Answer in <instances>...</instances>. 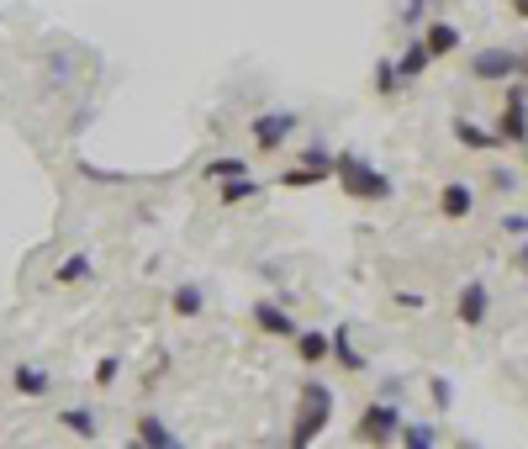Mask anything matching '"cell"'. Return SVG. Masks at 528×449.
<instances>
[{
    "label": "cell",
    "mask_w": 528,
    "mask_h": 449,
    "mask_svg": "<svg viewBox=\"0 0 528 449\" xmlns=\"http://www.w3.org/2000/svg\"><path fill=\"white\" fill-rule=\"evenodd\" d=\"M402 90V74H396V59H381L375 64V96H396Z\"/></svg>",
    "instance_id": "cb8c5ba5"
},
{
    "label": "cell",
    "mask_w": 528,
    "mask_h": 449,
    "mask_svg": "<svg viewBox=\"0 0 528 449\" xmlns=\"http://www.w3.org/2000/svg\"><path fill=\"white\" fill-rule=\"evenodd\" d=\"M518 270H528V233H523V249H518Z\"/></svg>",
    "instance_id": "4dcf8cb0"
},
{
    "label": "cell",
    "mask_w": 528,
    "mask_h": 449,
    "mask_svg": "<svg viewBox=\"0 0 528 449\" xmlns=\"http://www.w3.org/2000/svg\"><path fill=\"white\" fill-rule=\"evenodd\" d=\"M175 312H180V317H201V312H206V291H201V286H180V291H175Z\"/></svg>",
    "instance_id": "603a6c76"
},
{
    "label": "cell",
    "mask_w": 528,
    "mask_h": 449,
    "mask_svg": "<svg viewBox=\"0 0 528 449\" xmlns=\"http://www.w3.org/2000/svg\"><path fill=\"white\" fill-rule=\"evenodd\" d=\"M439 212H444L449 222H465L470 212H476V191H470V185H460V180H449L444 191H439Z\"/></svg>",
    "instance_id": "30bf717a"
},
{
    "label": "cell",
    "mask_w": 528,
    "mask_h": 449,
    "mask_svg": "<svg viewBox=\"0 0 528 449\" xmlns=\"http://www.w3.org/2000/svg\"><path fill=\"white\" fill-rule=\"evenodd\" d=\"M254 323H259V333H270V339H296V317L275 302H254Z\"/></svg>",
    "instance_id": "9c48e42d"
},
{
    "label": "cell",
    "mask_w": 528,
    "mask_h": 449,
    "mask_svg": "<svg viewBox=\"0 0 528 449\" xmlns=\"http://www.w3.org/2000/svg\"><path fill=\"white\" fill-rule=\"evenodd\" d=\"M11 391H16V397H48L53 376H48L43 365H16V370H11Z\"/></svg>",
    "instance_id": "8fae6325"
},
{
    "label": "cell",
    "mask_w": 528,
    "mask_h": 449,
    "mask_svg": "<svg viewBox=\"0 0 528 449\" xmlns=\"http://www.w3.org/2000/svg\"><path fill=\"white\" fill-rule=\"evenodd\" d=\"M59 423L69 428L74 439H85V444H96V439H101V428H96V413H90V407H64V413H59Z\"/></svg>",
    "instance_id": "9a60e30c"
},
{
    "label": "cell",
    "mask_w": 528,
    "mask_h": 449,
    "mask_svg": "<svg viewBox=\"0 0 528 449\" xmlns=\"http://www.w3.org/2000/svg\"><path fill=\"white\" fill-rule=\"evenodd\" d=\"M497 133H502V143H528V85L507 80V101H502Z\"/></svg>",
    "instance_id": "277c9868"
},
{
    "label": "cell",
    "mask_w": 528,
    "mask_h": 449,
    "mask_svg": "<svg viewBox=\"0 0 528 449\" xmlns=\"http://www.w3.org/2000/svg\"><path fill=\"white\" fill-rule=\"evenodd\" d=\"M96 275V265H90V254H69L59 270H53V280H59V286H80V280H90Z\"/></svg>",
    "instance_id": "e0dca14e"
},
{
    "label": "cell",
    "mask_w": 528,
    "mask_h": 449,
    "mask_svg": "<svg viewBox=\"0 0 528 449\" xmlns=\"http://www.w3.org/2000/svg\"><path fill=\"white\" fill-rule=\"evenodd\" d=\"M428 391H433V402H439L444 413H449V407H455V386H449L444 376H433V386H428Z\"/></svg>",
    "instance_id": "484cf974"
},
{
    "label": "cell",
    "mask_w": 528,
    "mask_h": 449,
    "mask_svg": "<svg viewBox=\"0 0 528 449\" xmlns=\"http://www.w3.org/2000/svg\"><path fill=\"white\" fill-rule=\"evenodd\" d=\"M333 180L344 185L354 201H391V175H381L360 154H333Z\"/></svg>",
    "instance_id": "6da1fadb"
},
{
    "label": "cell",
    "mask_w": 528,
    "mask_h": 449,
    "mask_svg": "<svg viewBox=\"0 0 528 449\" xmlns=\"http://www.w3.org/2000/svg\"><path fill=\"white\" fill-rule=\"evenodd\" d=\"M523 148H528V143H523Z\"/></svg>",
    "instance_id": "d6a6232c"
},
{
    "label": "cell",
    "mask_w": 528,
    "mask_h": 449,
    "mask_svg": "<svg viewBox=\"0 0 528 449\" xmlns=\"http://www.w3.org/2000/svg\"><path fill=\"white\" fill-rule=\"evenodd\" d=\"M328 418H333V391H328L323 381H307V386H301V418H296V428H291V444L307 449L312 439H323Z\"/></svg>",
    "instance_id": "7a4b0ae2"
},
{
    "label": "cell",
    "mask_w": 528,
    "mask_h": 449,
    "mask_svg": "<svg viewBox=\"0 0 528 449\" xmlns=\"http://www.w3.org/2000/svg\"><path fill=\"white\" fill-rule=\"evenodd\" d=\"M391 302H396V307H407V312H423V307H428V296H423V291H396Z\"/></svg>",
    "instance_id": "4316f807"
},
{
    "label": "cell",
    "mask_w": 528,
    "mask_h": 449,
    "mask_svg": "<svg viewBox=\"0 0 528 449\" xmlns=\"http://www.w3.org/2000/svg\"><path fill=\"white\" fill-rule=\"evenodd\" d=\"M254 143L264 148V154H275V148H286L291 133H296V111H259V117L249 122Z\"/></svg>",
    "instance_id": "5b68a950"
},
{
    "label": "cell",
    "mask_w": 528,
    "mask_h": 449,
    "mask_svg": "<svg viewBox=\"0 0 528 449\" xmlns=\"http://www.w3.org/2000/svg\"><path fill=\"white\" fill-rule=\"evenodd\" d=\"M217 185H222V201H228V207H243V201L259 196V180H249V175H233V180H217Z\"/></svg>",
    "instance_id": "ffe728a7"
},
{
    "label": "cell",
    "mask_w": 528,
    "mask_h": 449,
    "mask_svg": "<svg viewBox=\"0 0 528 449\" xmlns=\"http://www.w3.org/2000/svg\"><path fill=\"white\" fill-rule=\"evenodd\" d=\"M296 354H301L307 365H323V360H328V333H317V328L301 333V328H296Z\"/></svg>",
    "instance_id": "ac0fdd59"
},
{
    "label": "cell",
    "mask_w": 528,
    "mask_h": 449,
    "mask_svg": "<svg viewBox=\"0 0 528 449\" xmlns=\"http://www.w3.org/2000/svg\"><path fill=\"white\" fill-rule=\"evenodd\" d=\"M396 428H402V407H396V397H375L360 423H354V444H391Z\"/></svg>",
    "instance_id": "3957f363"
},
{
    "label": "cell",
    "mask_w": 528,
    "mask_h": 449,
    "mask_svg": "<svg viewBox=\"0 0 528 449\" xmlns=\"http://www.w3.org/2000/svg\"><path fill=\"white\" fill-rule=\"evenodd\" d=\"M502 228H507V233H528V217L513 212V217H502Z\"/></svg>",
    "instance_id": "f1b7e54d"
},
{
    "label": "cell",
    "mask_w": 528,
    "mask_h": 449,
    "mask_svg": "<svg viewBox=\"0 0 528 449\" xmlns=\"http://www.w3.org/2000/svg\"><path fill=\"white\" fill-rule=\"evenodd\" d=\"M138 444H154V449H180V434H175V428H169L164 418H154V413H148V418H138Z\"/></svg>",
    "instance_id": "5bb4252c"
},
{
    "label": "cell",
    "mask_w": 528,
    "mask_h": 449,
    "mask_svg": "<svg viewBox=\"0 0 528 449\" xmlns=\"http://www.w3.org/2000/svg\"><path fill=\"white\" fill-rule=\"evenodd\" d=\"M396 439H402L407 449H433V444H439V428H433V423H402V428H396Z\"/></svg>",
    "instance_id": "44dd1931"
},
{
    "label": "cell",
    "mask_w": 528,
    "mask_h": 449,
    "mask_svg": "<svg viewBox=\"0 0 528 449\" xmlns=\"http://www.w3.org/2000/svg\"><path fill=\"white\" fill-rule=\"evenodd\" d=\"M492 185H497V191H513V185H518V175H507V170H497V175H492Z\"/></svg>",
    "instance_id": "f546056e"
},
{
    "label": "cell",
    "mask_w": 528,
    "mask_h": 449,
    "mask_svg": "<svg viewBox=\"0 0 528 449\" xmlns=\"http://www.w3.org/2000/svg\"><path fill=\"white\" fill-rule=\"evenodd\" d=\"M470 74L486 85H507V80H518V53L513 48H481L476 59H470Z\"/></svg>",
    "instance_id": "8992f818"
},
{
    "label": "cell",
    "mask_w": 528,
    "mask_h": 449,
    "mask_svg": "<svg viewBox=\"0 0 528 449\" xmlns=\"http://www.w3.org/2000/svg\"><path fill=\"white\" fill-rule=\"evenodd\" d=\"M117 370H122V360H101V365H96V386L106 391L111 381H117Z\"/></svg>",
    "instance_id": "83f0119b"
},
{
    "label": "cell",
    "mask_w": 528,
    "mask_h": 449,
    "mask_svg": "<svg viewBox=\"0 0 528 449\" xmlns=\"http://www.w3.org/2000/svg\"><path fill=\"white\" fill-rule=\"evenodd\" d=\"M423 16H428V0H402V27H407V32L418 27Z\"/></svg>",
    "instance_id": "d4e9b609"
},
{
    "label": "cell",
    "mask_w": 528,
    "mask_h": 449,
    "mask_svg": "<svg viewBox=\"0 0 528 449\" xmlns=\"http://www.w3.org/2000/svg\"><path fill=\"white\" fill-rule=\"evenodd\" d=\"M428 64H433V59H428L423 37H407V43H402V59H396V74H402V85L423 80V69H428Z\"/></svg>",
    "instance_id": "4fadbf2b"
},
{
    "label": "cell",
    "mask_w": 528,
    "mask_h": 449,
    "mask_svg": "<svg viewBox=\"0 0 528 449\" xmlns=\"http://www.w3.org/2000/svg\"><path fill=\"white\" fill-rule=\"evenodd\" d=\"M328 354H338V365L349 370V376H360L365 370V354L349 344V328H338V333H328Z\"/></svg>",
    "instance_id": "2e32d148"
},
{
    "label": "cell",
    "mask_w": 528,
    "mask_h": 449,
    "mask_svg": "<svg viewBox=\"0 0 528 449\" xmlns=\"http://www.w3.org/2000/svg\"><path fill=\"white\" fill-rule=\"evenodd\" d=\"M460 27L455 22H433L428 32H423V48H428V59H449V53H460Z\"/></svg>",
    "instance_id": "7c38bea8"
},
{
    "label": "cell",
    "mask_w": 528,
    "mask_h": 449,
    "mask_svg": "<svg viewBox=\"0 0 528 449\" xmlns=\"http://www.w3.org/2000/svg\"><path fill=\"white\" fill-rule=\"evenodd\" d=\"M449 127H455V143L460 148H476V154H497V148H502V133H492V127H481V122H470V117H455Z\"/></svg>",
    "instance_id": "ba28073f"
},
{
    "label": "cell",
    "mask_w": 528,
    "mask_h": 449,
    "mask_svg": "<svg viewBox=\"0 0 528 449\" xmlns=\"http://www.w3.org/2000/svg\"><path fill=\"white\" fill-rule=\"evenodd\" d=\"M323 180H333V175L317 170V164H296V170L280 175V185H286V191H301V185H323Z\"/></svg>",
    "instance_id": "7402d4cb"
},
{
    "label": "cell",
    "mask_w": 528,
    "mask_h": 449,
    "mask_svg": "<svg viewBox=\"0 0 528 449\" xmlns=\"http://www.w3.org/2000/svg\"><path fill=\"white\" fill-rule=\"evenodd\" d=\"M206 180H233V175H249V159H238V154H217V159H206Z\"/></svg>",
    "instance_id": "d6986e66"
},
{
    "label": "cell",
    "mask_w": 528,
    "mask_h": 449,
    "mask_svg": "<svg viewBox=\"0 0 528 449\" xmlns=\"http://www.w3.org/2000/svg\"><path fill=\"white\" fill-rule=\"evenodd\" d=\"M513 16H523V22H528V0H513Z\"/></svg>",
    "instance_id": "1f68e13d"
},
{
    "label": "cell",
    "mask_w": 528,
    "mask_h": 449,
    "mask_svg": "<svg viewBox=\"0 0 528 449\" xmlns=\"http://www.w3.org/2000/svg\"><path fill=\"white\" fill-rule=\"evenodd\" d=\"M455 312H460L465 328H481V323H486V312H492V291H486V280H465Z\"/></svg>",
    "instance_id": "52a82bcc"
}]
</instances>
